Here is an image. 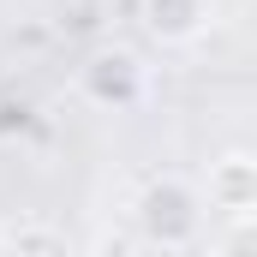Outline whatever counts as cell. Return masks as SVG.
Segmentation results:
<instances>
[{"label":"cell","mask_w":257,"mask_h":257,"mask_svg":"<svg viewBox=\"0 0 257 257\" xmlns=\"http://www.w3.org/2000/svg\"><path fill=\"white\" fill-rule=\"evenodd\" d=\"M18 257H66V245L48 233V227H30V245H24Z\"/></svg>","instance_id":"8992f818"},{"label":"cell","mask_w":257,"mask_h":257,"mask_svg":"<svg viewBox=\"0 0 257 257\" xmlns=\"http://www.w3.org/2000/svg\"><path fill=\"white\" fill-rule=\"evenodd\" d=\"M120 257H144V251H120Z\"/></svg>","instance_id":"52a82bcc"},{"label":"cell","mask_w":257,"mask_h":257,"mask_svg":"<svg viewBox=\"0 0 257 257\" xmlns=\"http://www.w3.org/2000/svg\"><path fill=\"white\" fill-rule=\"evenodd\" d=\"M78 90L96 108H132L138 90H144V66L126 48H102V54H90V60L78 66Z\"/></svg>","instance_id":"7a4b0ae2"},{"label":"cell","mask_w":257,"mask_h":257,"mask_svg":"<svg viewBox=\"0 0 257 257\" xmlns=\"http://www.w3.org/2000/svg\"><path fill=\"white\" fill-rule=\"evenodd\" d=\"M215 257H257V245H251V215L227 221V233L215 239Z\"/></svg>","instance_id":"5b68a950"},{"label":"cell","mask_w":257,"mask_h":257,"mask_svg":"<svg viewBox=\"0 0 257 257\" xmlns=\"http://www.w3.org/2000/svg\"><path fill=\"white\" fill-rule=\"evenodd\" d=\"M144 24L156 42H192L209 24V6L203 0H144Z\"/></svg>","instance_id":"277c9868"},{"label":"cell","mask_w":257,"mask_h":257,"mask_svg":"<svg viewBox=\"0 0 257 257\" xmlns=\"http://www.w3.org/2000/svg\"><path fill=\"white\" fill-rule=\"evenodd\" d=\"M209 203L227 209L233 221L251 215V203H257V168H251V156H221V162L209 168Z\"/></svg>","instance_id":"3957f363"},{"label":"cell","mask_w":257,"mask_h":257,"mask_svg":"<svg viewBox=\"0 0 257 257\" xmlns=\"http://www.w3.org/2000/svg\"><path fill=\"white\" fill-rule=\"evenodd\" d=\"M138 227L150 233V245L180 251V245H192L197 227H203V197L180 174H162V180H150L144 197H138Z\"/></svg>","instance_id":"6da1fadb"}]
</instances>
